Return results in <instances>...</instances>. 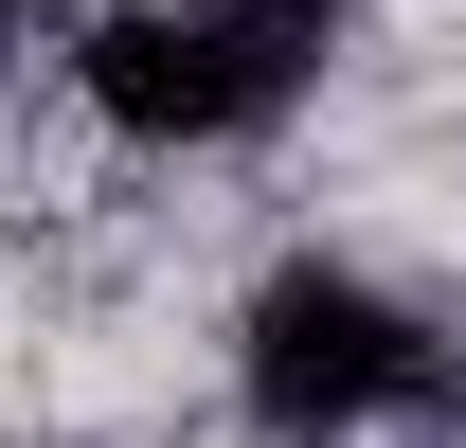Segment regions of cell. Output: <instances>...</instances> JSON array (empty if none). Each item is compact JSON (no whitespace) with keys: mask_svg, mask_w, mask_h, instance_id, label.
Wrapping results in <instances>:
<instances>
[{"mask_svg":"<svg viewBox=\"0 0 466 448\" xmlns=\"http://www.w3.org/2000/svg\"><path fill=\"white\" fill-rule=\"evenodd\" d=\"M323 55H341V0H126L90 18L72 90L126 144H251L323 90Z\"/></svg>","mask_w":466,"mask_h":448,"instance_id":"6da1fadb","label":"cell"},{"mask_svg":"<svg viewBox=\"0 0 466 448\" xmlns=\"http://www.w3.org/2000/svg\"><path fill=\"white\" fill-rule=\"evenodd\" d=\"M233 394H251V431L341 448V431H377V412L431 394V323L395 287H359V270H269L251 323H233Z\"/></svg>","mask_w":466,"mask_h":448,"instance_id":"7a4b0ae2","label":"cell"}]
</instances>
